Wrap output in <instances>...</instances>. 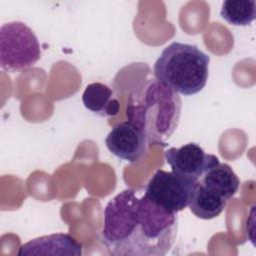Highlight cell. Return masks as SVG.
<instances>
[{
    "label": "cell",
    "mask_w": 256,
    "mask_h": 256,
    "mask_svg": "<svg viewBox=\"0 0 256 256\" xmlns=\"http://www.w3.org/2000/svg\"><path fill=\"white\" fill-rule=\"evenodd\" d=\"M177 230V213L129 188L105 206L101 239L112 256H164L172 248Z\"/></svg>",
    "instance_id": "obj_1"
},
{
    "label": "cell",
    "mask_w": 256,
    "mask_h": 256,
    "mask_svg": "<svg viewBox=\"0 0 256 256\" xmlns=\"http://www.w3.org/2000/svg\"><path fill=\"white\" fill-rule=\"evenodd\" d=\"M181 107L177 92L157 79H148L130 93L126 116L144 134L148 145L165 147L179 124Z\"/></svg>",
    "instance_id": "obj_2"
},
{
    "label": "cell",
    "mask_w": 256,
    "mask_h": 256,
    "mask_svg": "<svg viewBox=\"0 0 256 256\" xmlns=\"http://www.w3.org/2000/svg\"><path fill=\"white\" fill-rule=\"evenodd\" d=\"M210 57L196 45L172 42L166 46L154 63L155 79L178 94L191 96L206 85Z\"/></svg>",
    "instance_id": "obj_3"
},
{
    "label": "cell",
    "mask_w": 256,
    "mask_h": 256,
    "mask_svg": "<svg viewBox=\"0 0 256 256\" xmlns=\"http://www.w3.org/2000/svg\"><path fill=\"white\" fill-rule=\"evenodd\" d=\"M239 187L240 180L230 165L219 163L197 180L188 207L200 219H213L224 211Z\"/></svg>",
    "instance_id": "obj_4"
},
{
    "label": "cell",
    "mask_w": 256,
    "mask_h": 256,
    "mask_svg": "<svg viewBox=\"0 0 256 256\" xmlns=\"http://www.w3.org/2000/svg\"><path fill=\"white\" fill-rule=\"evenodd\" d=\"M41 57L37 36L25 23L13 21L0 28V67L20 72L34 66Z\"/></svg>",
    "instance_id": "obj_5"
},
{
    "label": "cell",
    "mask_w": 256,
    "mask_h": 256,
    "mask_svg": "<svg viewBox=\"0 0 256 256\" xmlns=\"http://www.w3.org/2000/svg\"><path fill=\"white\" fill-rule=\"evenodd\" d=\"M197 180L158 169L145 186L146 196L161 208L178 213L188 207Z\"/></svg>",
    "instance_id": "obj_6"
},
{
    "label": "cell",
    "mask_w": 256,
    "mask_h": 256,
    "mask_svg": "<svg viewBox=\"0 0 256 256\" xmlns=\"http://www.w3.org/2000/svg\"><path fill=\"white\" fill-rule=\"evenodd\" d=\"M165 160L171 170L180 175L198 180L206 171L217 166L220 162L214 155L205 152L194 142L179 148L171 147L165 152Z\"/></svg>",
    "instance_id": "obj_7"
},
{
    "label": "cell",
    "mask_w": 256,
    "mask_h": 256,
    "mask_svg": "<svg viewBox=\"0 0 256 256\" xmlns=\"http://www.w3.org/2000/svg\"><path fill=\"white\" fill-rule=\"evenodd\" d=\"M105 144L113 155L131 163L139 161L148 149L146 137L129 120L114 125L105 139Z\"/></svg>",
    "instance_id": "obj_8"
},
{
    "label": "cell",
    "mask_w": 256,
    "mask_h": 256,
    "mask_svg": "<svg viewBox=\"0 0 256 256\" xmlns=\"http://www.w3.org/2000/svg\"><path fill=\"white\" fill-rule=\"evenodd\" d=\"M19 256L27 255H82V244L67 233L41 236L23 244Z\"/></svg>",
    "instance_id": "obj_9"
},
{
    "label": "cell",
    "mask_w": 256,
    "mask_h": 256,
    "mask_svg": "<svg viewBox=\"0 0 256 256\" xmlns=\"http://www.w3.org/2000/svg\"><path fill=\"white\" fill-rule=\"evenodd\" d=\"M82 101L88 110L101 117H114L119 113V100L110 87L100 82L86 86Z\"/></svg>",
    "instance_id": "obj_10"
},
{
    "label": "cell",
    "mask_w": 256,
    "mask_h": 256,
    "mask_svg": "<svg viewBox=\"0 0 256 256\" xmlns=\"http://www.w3.org/2000/svg\"><path fill=\"white\" fill-rule=\"evenodd\" d=\"M220 16L234 26H247L256 16L255 0H226L222 3Z\"/></svg>",
    "instance_id": "obj_11"
}]
</instances>
